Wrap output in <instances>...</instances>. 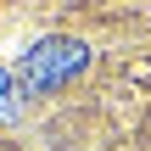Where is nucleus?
<instances>
[{
  "label": "nucleus",
  "instance_id": "f257e3e1",
  "mask_svg": "<svg viewBox=\"0 0 151 151\" xmlns=\"http://www.w3.org/2000/svg\"><path fill=\"white\" fill-rule=\"evenodd\" d=\"M84 67H90V45H84V39H73V34H45V39H34V45L17 56V90H22V95H50V90L73 84Z\"/></svg>",
  "mask_w": 151,
  "mask_h": 151
}]
</instances>
